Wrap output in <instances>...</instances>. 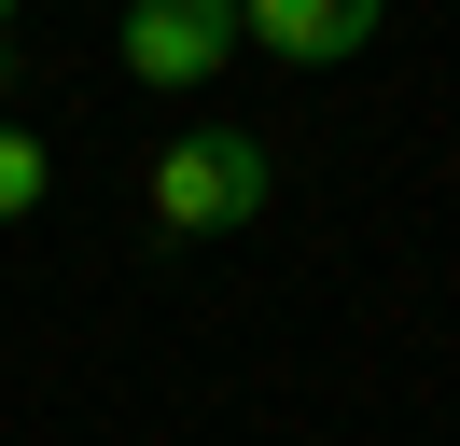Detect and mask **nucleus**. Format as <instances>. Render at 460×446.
Wrapping results in <instances>:
<instances>
[{
	"label": "nucleus",
	"mask_w": 460,
	"mask_h": 446,
	"mask_svg": "<svg viewBox=\"0 0 460 446\" xmlns=\"http://www.w3.org/2000/svg\"><path fill=\"white\" fill-rule=\"evenodd\" d=\"M265 195H279L265 139L196 126V139H168V154H154V237H237V223H265Z\"/></svg>",
	"instance_id": "nucleus-1"
},
{
	"label": "nucleus",
	"mask_w": 460,
	"mask_h": 446,
	"mask_svg": "<svg viewBox=\"0 0 460 446\" xmlns=\"http://www.w3.org/2000/svg\"><path fill=\"white\" fill-rule=\"evenodd\" d=\"M224 56H237V0H126V70H140V84L196 98Z\"/></svg>",
	"instance_id": "nucleus-2"
},
{
	"label": "nucleus",
	"mask_w": 460,
	"mask_h": 446,
	"mask_svg": "<svg viewBox=\"0 0 460 446\" xmlns=\"http://www.w3.org/2000/svg\"><path fill=\"white\" fill-rule=\"evenodd\" d=\"M376 14H391V0H237V42L293 56V70H335V56L376 42Z\"/></svg>",
	"instance_id": "nucleus-3"
},
{
	"label": "nucleus",
	"mask_w": 460,
	"mask_h": 446,
	"mask_svg": "<svg viewBox=\"0 0 460 446\" xmlns=\"http://www.w3.org/2000/svg\"><path fill=\"white\" fill-rule=\"evenodd\" d=\"M42 195H57V167H42V139H29V126H0V223H29Z\"/></svg>",
	"instance_id": "nucleus-4"
},
{
	"label": "nucleus",
	"mask_w": 460,
	"mask_h": 446,
	"mask_svg": "<svg viewBox=\"0 0 460 446\" xmlns=\"http://www.w3.org/2000/svg\"><path fill=\"white\" fill-rule=\"evenodd\" d=\"M0 28H14V0H0Z\"/></svg>",
	"instance_id": "nucleus-5"
}]
</instances>
